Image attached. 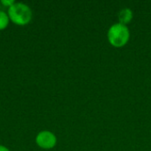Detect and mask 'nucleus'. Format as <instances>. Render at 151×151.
Listing matches in <instances>:
<instances>
[{
  "instance_id": "obj_4",
  "label": "nucleus",
  "mask_w": 151,
  "mask_h": 151,
  "mask_svg": "<svg viewBox=\"0 0 151 151\" xmlns=\"http://www.w3.org/2000/svg\"><path fill=\"white\" fill-rule=\"evenodd\" d=\"M119 23L120 24H123V25H127L129 24L132 19H133V17H134V14H133V12L131 9L129 8H124L122 9L119 12Z\"/></svg>"
},
{
  "instance_id": "obj_2",
  "label": "nucleus",
  "mask_w": 151,
  "mask_h": 151,
  "mask_svg": "<svg viewBox=\"0 0 151 151\" xmlns=\"http://www.w3.org/2000/svg\"><path fill=\"white\" fill-rule=\"evenodd\" d=\"M107 36L109 42L112 46L120 48L128 42L130 38V32L126 25L116 23L109 28Z\"/></svg>"
},
{
  "instance_id": "obj_1",
  "label": "nucleus",
  "mask_w": 151,
  "mask_h": 151,
  "mask_svg": "<svg viewBox=\"0 0 151 151\" xmlns=\"http://www.w3.org/2000/svg\"><path fill=\"white\" fill-rule=\"evenodd\" d=\"M8 17L15 24L24 26L28 24L32 19V10L31 8L20 2H15L12 5L8 8Z\"/></svg>"
},
{
  "instance_id": "obj_7",
  "label": "nucleus",
  "mask_w": 151,
  "mask_h": 151,
  "mask_svg": "<svg viewBox=\"0 0 151 151\" xmlns=\"http://www.w3.org/2000/svg\"><path fill=\"white\" fill-rule=\"evenodd\" d=\"M0 151H10L8 148H6L4 145H0Z\"/></svg>"
},
{
  "instance_id": "obj_6",
  "label": "nucleus",
  "mask_w": 151,
  "mask_h": 151,
  "mask_svg": "<svg viewBox=\"0 0 151 151\" xmlns=\"http://www.w3.org/2000/svg\"><path fill=\"white\" fill-rule=\"evenodd\" d=\"M14 3H15L14 0H1V4H4V5H5V6H7L8 8H9L11 5H12Z\"/></svg>"
},
{
  "instance_id": "obj_3",
  "label": "nucleus",
  "mask_w": 151,
  "mask_h": 151,
  "mask_svg": "<svg viewBox=\"0 0 151 151\" xmlns=\"http://www.w3.org/2000/svg\"><path fill=\"white\" fill-rule=\"evenodd\" d=\"M36 144L43 150H50L57 144V137L50 131H42L35 137Z\"/></svg>"
},
{
  "instance_id": "obj_5",
  "label": "nucleus",
  "mask_w": 151,
  "mask_h": 151,
  "mask_svg": "<svg viewBox=\"0 0 151 151\" xmlns=\"http://www.w3.org/2000/svg\"><path fill=\"white\" fill-rule=\"evenodd\" d=\"M9 19H10L8 17V14H6V12H4V11L0 10V30L6 28L9 24Z\"/></svg>"
}]
</instances>
